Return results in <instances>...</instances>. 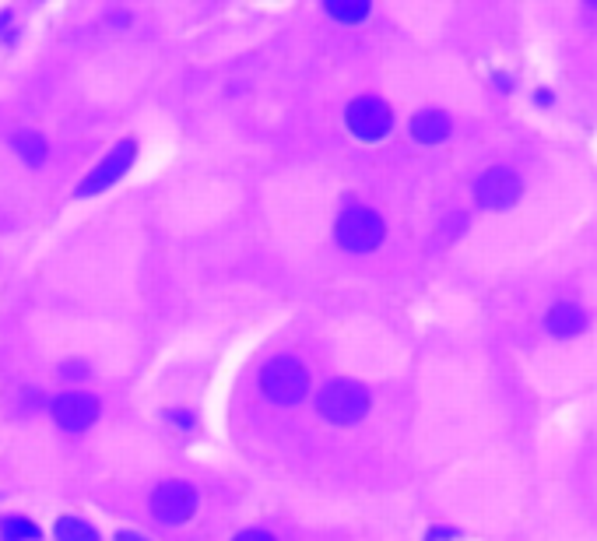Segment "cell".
Instances as JSON below:
<instances>
[{
    "mask_svg": "<svg viewBox=\"0 0 597 541\" xmlns=\"http://www.w3.org/2000/svg\"><path fill=\"white\" fill-rule=\"evenodd\" d=\"M317 408L327 422L334 426H352V422L366 419L369 412V390L359 380H331L317 394Z\"/></svg>",
    "mask_w": 597,
    "mask_h": 541,
    "instance_id": "obj_1",
    "label": "cell"
},
{
    "mask_svg": "<svg viewBox=\"0 0 597 541\" xmlns=\"http://www.w3.org/2000/svg\"><path fill=\"white\" fill-rule=\"evenodd\" d=\"M334 236H338V243L345 246V250L369 253L383 243L387 225H383V218L376 215V211L362 208V204H348V208L341 211L338 225H334Z\"/></svg>",
    "mask_w": 597,
    "mask_h": 541,
    "instance_id": "obj_2",
    "label": "cell"
},
{
    "mask_svg": "<svg viewBox=\"0 0 597 541\" xmlns=\"http://www.w3.org/2000/svg\"><path fill=\"white\" fill-rule=\"evenodd\" d=\"M260 387H264V394L271 397L274 404H299L306 397V390H310V373H306L303 362L288 359V355H278V359H271L264 366V373H260Z\"/></svg>",
    "mask_w": 597,
    "mask_h": 541,
    "instance_id": "obj_3",
    "label": "cell"
},
{
    "mask_svg": "<svg viewBox=\"0 0 597 541\" xmlns=\"http://www.w3.org/2000/svg\"><path fill=\"white\" fill-rule=\"evenodd\" d=\"M520 194H524V183H520V176L510 166H492L475 180V201L489 211L513 208L520 201Z\"/></svg>",
    "mask_w": 597,
    "mask_h": 541,
    "instance_id": "obj_4",
    "label": "cell"
},
{
    "mask_svg": "<svg viewBox=\"0 0 597 541\" xmlns=\"http://www.w3.org/2000/svg\"><path fill=\"white\" fill-rule=\"evenodd\" d=\"M348 127L359 141H380L394 127V116H390V106L380 95H362L348 106Z\"/></svg>",
    "mask_w": 597,
    "mask_h": 541,
    "instance_id": "obj_5",
    "label": "cell"
},
{
    "mask_svg": "<svg viewBox=\"0 0 597 541\" xmlns=\"http://www.w3.org/2000/svg\"><path fill=\"white\" fill-rule=\"evenodd\" d=\"M197 510V489L187 482H162L152 496V513L162 524H183Z\"/></svg>",
    "mask_w": 597,
    "mask_h": 541,
    "instance_id": "obj_6",
    "label": "cell"
},
{
    "mask_svg": "<svg viewBox=\"0 0 597 541\" xmlns=\"http://www.w3.org/2000/svg\"><path fill=\"white\" fill-rule=\"evenodd\" d=\"M134 152H137L134 141H120V145H116L113 152H109L106 159H102L99 166H95L92 173L81 180L78 197H95V194H102V190L113 187V183L130 169V162H134Z\"/></svg>",
    "mask_w": 597,
    "mask_h": 541,
    "instance_id": "obj_7",
    "label": "cell"
},
{
    "mask_svg": "<svg viewBox=\"0 0 597 541\" xmlns=\"http://www.w3.org/2000/svg\"><path fill=\"white\" fill-rule=\"evenodd\" d=\"M53 419H57V426L67 429V433H81V429H88L99 419V397L81 394V390L60 394L57 401H53Z\"/></svg>",
    "mask_w": 597,
    "mask_h": 541,
    "instance_id": "obj_8",
    "label": "cell"
},
{
    "mask_svg": "<svg viewBox=\"0 0 597 541\" xmlns=\"http://www.w3.org/2000/svg\"><path fill=\"white\" fill-rule=\"evenodd\" d=\"M587 327H590V313L583 310L580 303H569V299L555 303L552 310L545 313V331L552 334V338H580Z\"/></svg>",
    "mask_w": 597,
    "mask_h": 541,
    "instance_id": "obj_9",
    "label": "cell"
},
{
    "mask_svg": "<svg viewBox=\"0 0 597 541\" xmlns=\"http://www.w3.org/2000/svg\"><path fill=\"white\" fill-rule=\"evenodd\" d=\"M411 138L422 141V145H439V141L450 138V116L443 109H422L411 120Z\"/></svg>",
    "mask_w": 597,
    "mask_h": 541,
    "instance_id": "obj_10",
    "label": "cell"
},
{
    "mask_svg": "<svg viewBox=\"0 0 597 541\" xmlns=\"http://www.w3.org/2000/svg\"><path fill=\"white\" fill-rule=\"evenodd\" d=\"M327 8V15L331 18H338V22H345V25H355V22H362V18H369V0H327L324 4Z\"/></svg>",
    "mask_w": 597,
    "mask_h": 541,
    "instance_id": "obj_11",
    "label": "cell"
},
{
    "mask_svg": "<svg viewBox=\"0 0 597 541\" xmlns=\"http://www.w3.org/2000/svg\"><path fill=\"white\" fill-rule=\"evenodd\" d=\"M53 534H57V541H99V531L81 517H60Z\"/></svg>",
    "mask_w": 597,
    "mask_h": 541,
    "instance_id": "obj_12",
    "label": "cell"
},
{
    "mask_svg": "<svg viewBox=\"0 0 597 541\" xmlns=\"http://www.w3.org/2000/svg\"><path fill=\"white\" fill-rule=\"evenodd\" d=\"M11 145H15V152L22 155L29 166H39V162L46 159V141L39 138V134H32V130H22V134H15V141H11Z\"/></svg>",
    "mask_w": 597,
    "mask_h": 541,
    "instance_id": "obj_13",
    "label": "cell"
},
{
    "mask_svg": "<svg viewBox=\"0 0 597 541\" xmlns=\"http://www.w3.org/2000/svg\"><path fill=\"white\" fill-rule=\"evenodd\" d=\"M39 527L25 517H8L0 524V541H39Z\"/></svg>",
    "mask_w": 597,
    "mask_h": 541,
    "instance_id": "obj_14",
    "label": "cell"
},
{
    "mask_svg": "<svg viewBox=\"0 0 597 541\" xmlns=\"http://www.w3.org/2000/svg\"><path fill=\"white\" fill-rule=\"evenodd\" d=\"M60 376H64V380H81V376H88V366L85 362H64Z\"/></svg>",
    "mask_w": 597,
    "mask_h": 541,
    "instance_id": "obj_15",
    "label": "cell"
},
{
    "mask_svg": "<svg viewBox=\"0 0 597 541\" xmlns=\"http://www.w3.org/2000/svg\"><path fill=\"white\" fill-rule=\"evenodd\" d=\"M461 534L454 531V527H432L429 534H425V541H457Z\"/></svg>",
    "mask_w": 597,
    "mask_h": 541,
    "instance_id": "obj_16",
    "label": "cell"
},
{
    "mask_svg": "<svg viewBox=\"0 0 597 541\" xmlns=\"http://www.w3.org/2000/svg\"><path fill=\"white\" fill-rule=\"evenodd\" d=\"M236 541H274V534H267V531H243V534H236Z\"/></svg>",
    "mask_w": 597,
    "mask_h": 541,
    "instance_id": "obj_17",
    "label": "cell"
},
{
    "mask_svg": "<svg viewBox=\"0 0 597 541\" xmlns=\"http://www.w3.org/2000/svg\"><path fill=\"white\" fill-rule=\"evenodd\" d=\"M534 102H538V106H552V102H555V95L548 92V88H538V95H534Z\"/></svg>",
    "mask_w": 597,
    "mask_h": 541,
    "instance_id": "obj_18",
    "label": "cell"
},
{
    "mask_svg": "<svg viewBox=\"0 0 597 541\" xmlns=\"http://www.w3.org/2000/svg\"><path fill=\"white\" fill-rule=\"evenodd\" d=\"M116 541H148V538H141V534H134V531H120Z\"/></svg>",
    "mask_w": 597,
    "mask_h": 541,
    "instance_id": "obj_19",
    "label": "cell"
},
{
    "mask_svg": "<svg viewBox=\"0 0 597 541\" xmlns=\"http://www.w3.org/2000/svg\"><path fill=\"white\" fill-rule=\"evenodd\" d=\"M496 85H499V88H506V92H510V88H513V78H510V74H496Z\"/></svg>",
    "mask_w": 597,
    "mask_h": 541,
    "instance_id": "obj_20",
    "label": "cell"
}]
</instances>
